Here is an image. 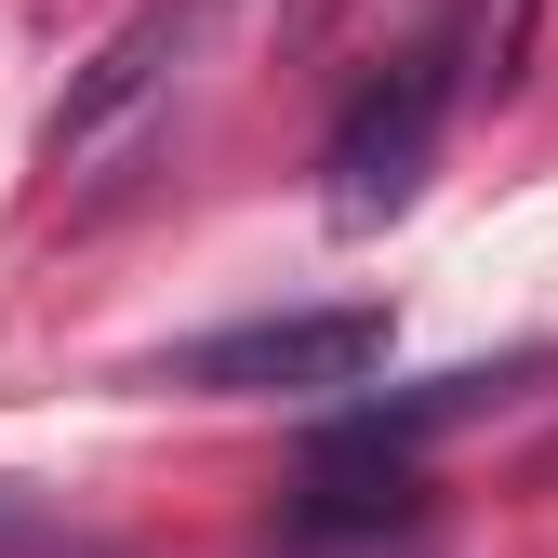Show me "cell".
Masks as SVG:
<instances>
[{"label": "cell", "instance_id": "obj_1", "mask_svg": "<svg viewBox=\"0 0 558 558\" xmlns=\"http://www.w3.org/2000/svg\"><path fill=\"white\" fill-rule=\"evenodd\" d=\"M373 373H386V306H279L147 360V386H186V399H345Z\"/></svg>", "mask_w": 558, "mask_h": 558}, {"label": "cell", "instance_id": "obj_2", "mask_svg": "<svg viewBox=\"0 0 558 558\" xmlns=\"http://www.w3.org/2000/svg\"><path fill=\"white\" fill-rule=\"evenodd\" d=\"M452 27L426 40V53H399L386 66V81L360 94V107H345V133H332V227H386L399 214V199L412 186H426V160H439V120H452Z\"/></svg>", "mask_w": 558, "mask_h": 558}, {"label": "cell", "instance_id": "obj_3", "mask_svg": "<svg viewBox=\"0 0 558 558\" xmlns=\"http://www.w3.org/2000/svg\"><path fill=\"white\" fill-rule=\"evenodd\" d=\"M412 519H426V465H412V439L332 426L279 532H293V545H386V532H412Z\"/></svg>", "mask_w": 558, "mask_h": 558}, {"label": "cell", "instance_id": "obj_4", "mask_svg": "<svg viewBox=\"0 0 558 558\" xmlns=\"http://www.w3.org/2000/svg\"><path fill=\"white\" fill-rule=\"evenodd\" d=\"M186 27H199V0H147V14H133V27H120L94 66H81V94L53 107V133H40V147H53V160H81L94 133H107V120H120V107H133V94H147L160 66L186 53Z\"/></svg>", "mask_w": 558, "mask_h": 558}, {"label": "cell", "instance_id": "obj_5", "mask_svg": "<svg viewBox=\"0 0 558 558\" xmlns=\"http://www.w3.org/2000/svg\"><path fill=\"white\" fill-rule=\"evenodd\" d=\"M0 558H120L66 493H27V478H0Z\"/></svg>", "mask_w": 558, "mask_h": 558}]
</instances>
